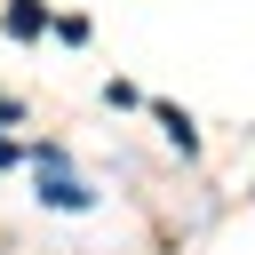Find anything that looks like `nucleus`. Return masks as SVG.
I'll return each mask as SVG.
<instances>
[{"label": "nucleus", "instance_id": "7ed1b4c3", "mask_svg": "<svg viewBox=\"0 0 255 255\" xmlns=\"http://www.w3.org/2000/svg\"><path fill=\"white\" fill-rule=\"evenodd\" d=\"M159 128H167V135H175V143H183V151H191V120H183V112H175V104H159Z\"/></svg>", "mask_w": 255, "mask_h": 255}, {"label": "nucleus", "instance_id": "f257e3e1", "mask_svg": "<svg viewBox=\"0 0 255 255\" xmlns=\"http://www.w3.org/2000/svg\"><path fill=\"white\" fill-rule=\"evenodd\" d=\"M40 183H48L40 199H56V207H88V191H80V183H72V175H64L56 159H40Z\"/></svg>", "mask_w": 255, "mask_h": 255}, {"label": "nucleus", "instance_id": "20e7f679", "mask_svg": "<svg viewBox=\"0 0 255 255\" xmlns=\"http://www.w3.org/2000/svg\"><path fill=\"white\" fill-rule=\"evenodd\" d=\"M0 120H16V104H8V96H0Z\"/></svg>", "mask_w": 255, "mask_h": 255}, {"label": "nucleus", "instance_id": "f03ea898", "mask_svg": "<svg viewBox=\"0 0 255 255\" xmlns=\"http://www.w3.org/2000/svg\"><path fill=\"white\" fill-rule=\"evenodd\" d=\"M40 24H48V8H40V0H16V8H8V32H16V40H32Z\"/></svg>", "mask_w": 255, "mask_h": 255}]
</instances>
